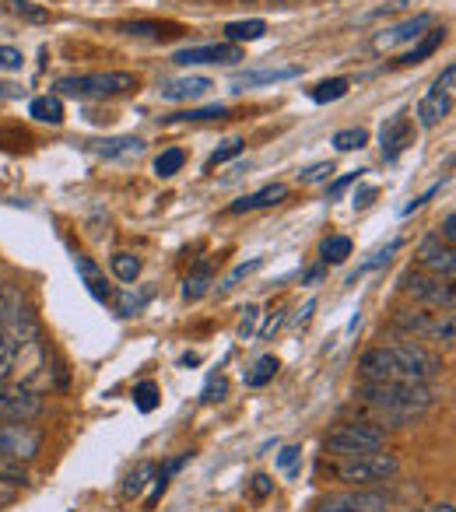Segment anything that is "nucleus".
<instances>
[{
  "instance_id": "obj_53",
  "label": "nucleus",
  "mask_w": 456,
  "mask_h": 512,
  "mask_svg": "<svg viewBox=\"0 0 456 512\" xmlns=\"http://www.w3.org/2000/svg\"><path fill=\"white\" fill-rule=\"evenodd\" d=\"M267 4H285V0H267Z\"/></svg>"
},
{
  "instance_id": "obj_25",
  "label": "nucleus",
  "mask_w": 456,
  "mask_h": 512,
  "mask_svg": "<svg viewBox=\"0 0 456 512\" xmlns=\"http://www.w3.org/2000/svg\"><path fill=\"white\" fill-rule=\"evenodd\" d=\"M4 8L15 18H22V22H32V25L50 22V11H46L43 4H36V0H4Z\"/></svg>"
},
{
  "instance_id": "obj_5",
  "label": "nucleus",
  "mask_w": 456,
  "mask_h": 512,
  "mask_svg": "<svg viewBox=\"0 0 456 512\" xmlns=\"http://www.w3.org/2000/svg\"><path fill=\"white\" fill-rule=\"evenodd\" d=\"M400 470L397 456L390 453H365V456H344L334 467V474L341 477L344 484H376V481H390Z\"/></svg>"
},
{
  "instance_id": "obj_42",
  "label": "nucleus",
  "mask_w": 456,
  "mask_h": 512,
  "mask_svg": "<svg viewBox=\"0 0 456 512\" xmlns=\"http://www.w3.org/2000/svg\"><path fill=\"white\" fill-rule=\"evenodd\" d=\"M18 498V481H11L8 474H0V509L11 505Z\"/></svg>"
},
{
  "instance_id": "obj_3",
  "label": "nucleus",
  "mask_w": 456,
  "mask_h": 512,
  "mask_svg": "<svg viewBox=\"0 0 456 512\" xmlns=\"http://www.w3.org/2000/svg\"><path fill=\"white\" fill-rule=\"evenodd\" d=\"M60 95L74 99H116V95L137 92V78L127 71H95V74H74V78L57 81Z\"/></svg>"
},
{
  "instance_id": "obj_8",
  "label": "nucleus",
  "mask_w": 456,
  "mask_h": 512,
  "mask_svg": "<svg viewBox=\"0 0 456 512\" xmlns=\"http://www.w3.org/2000/svg\"><path fill=\"white\" fill-rule=\"evenodd\" d=\"M453 81H456V67L449 64L439 78L432 81V88L425 92V99L418 102V123L421 127H439L442 120L453 109Z\"/></svg>"
},
{
  "instance_id": "obj_29",
  "label": "nucleus",
  "mask_w": 456,
  "mask_h": 512,
  "mask_svg": "<svg viewBox=\"0 0 456 512\" xmlns=\"http://www.w3.org/2000/svg\"><path fill=\"white\" fill-rule=\"evenodd\" d=\"M274 376H278V358H274V355H264V358H257V365H253L250 372H246V386L260 390V386H267Z\"/></svg>"
},
{
  "instance_id": "obj_48",
  "label": "nucleus",
  "mask_w": 456,
  "mask_h": 512,
  "mask_svg": "<svg viewBox=\"0 0 456 512\" xmlns=\"http://www.w3.org/2000/svg\"><path fill=\"white\" fill-rule=\"evenodd\" d=\"M372 197H376V186H365V190H358L355 193V211H358V207H369Z\"/></svg>"
},
{
  "instance_id": "obj_14",
  "label": "nucleus",
  "mask_w": 456,
  "mask_h": 512,
  "mask_svg": "<svg viewBox=\"0 0 456 512\" xmlns=\"http://www.w3.org/2000/svg\"><path fill=\"white\" fill-rule=\"evenodd\" d=\"M432 22H435L432 15H414V18H407V22L393 25V29L379 32V36L372 39V46H376V50H393V46L414 43V39H421L428 29H432Z\"/></svg>"
},
{
  "instance_id": "obj_40",
  "label": "nucleus",
  "mask_w": 456,
  "mask_h": 512,
  "mask_svg": "<svg viewBox=\"0 0 456 512\" xmlns=\"http://www.w3.org/2000/svg\"><path fill=\"white\" fill-rule=\"evenodd\" d=\"M330 176H334V165L330 162H320V165H313V169L299 172L302 183H323V179H330Z\"/></svg>"
},
{
  "instance_id": "obj_50",
  "label": "nucleus",
  "mask_w": 456,
  "mask_h": 512,
  "mask_svg": "<svg viewBox=\"0 0 456 512\" xmlns=\"http://www.w3.org/2000/svg\"><path fill=\"white\" fill-rule=\"evenodd\" d=\"M18 85H4V81H0V99H18Z\"/></svg>"
},
{
  "instance_id": "obj_2",
  "label": "nucleus",
  "mask_w": 456,
  "mask_h": 512,
  "mask_svg": "<svg viewBox=\"0 0 456 512\" xmlns=\"http://www.w3.org/2000/svg\"><path fill=\"white\" fill-rule=\"evenodd\" d=\"M358 397L376 407V411H383L386 418L407 421V418H414V414L428 411L439 393L428 383H362Z\"/></svg>"
},
{
  "instance_id": "obj_26",
  "label": "nucleus",
  "mask_w": 456,
  "mask_h": 512,
  "mask_svg": "<svg viewBox=\"0 0 456 512\" xmlns=\"http://www.w3.org/2000/svg\"><path fill=\"white\" fill-rule=\"evenodd\" d=\"M228 109L225 106H204V109H183V113L162 116L165 123H207V120H225Z\"/></svg>"
},
{
  "instance_id": "obj_47",
  "label": "nucleus",
  "mask_w": 456,
  "mask_h": 512,
  "mask_svg": "<svg viewBox=\"0 0 456 512\" xmlns=\"http://www.w3.org/2000/svg\"><path fill=\"white\" fill-rule=\"evenodd\" d=\"M257 316H260V313H257V309H253V306L246 309V320L239 323V334H243V337H250V334H253V323H257Z\"/></svg>"
},
{
  "instance_id": "obj_43",
  "label": "nucleus",
  "mask_w": 456,
  "mask_h": 512,
  "mask_svg": "<svg viewBox=\"0 0 456 512\" xmlns=\"http://www.w3.org/2000/svg\"><path fill=\"white\" fill-rule=\"evenodd\" d=\"M302 456V449L299 446H288V449H281V456H278V467L281 470H292L295 467V460Z\"/></svg>"
},
{
  "instance_id": "obj_19",
  "label": "nucleus",
  "mask_w": 456,
  "mask_h": 512,
  "mask_svg": "<svg viewBox=\"0 0 456 512\" xmlns=\"http://www.w3.org/2000/svg\"><path fill=\"white\" fill-rule=\"evenodd\" d=\"M207 88H211L207 78H176V81H169V85H162V99L193 102V99H200V95H207Z\"/></svg>"
},
{
  "instance_id": "obj_51",
  "label": "nucleus",
  "mask_w": 456,
  "mask_h": 512,
  "mask_svg": "<svg viewBox=\"0 0 456 512\" xmlns=\"http://www.w3.org/2000/svg\"><path fill=\"white\" fill-rule=\"evenodd\" d=\"M418 512H453V505H449V502H435V505H425V509H418Z\"/></svg>"
},
{
  "instance_id": "obj_35",
  "label": "nucleus",
  "mask_w": 456,
  "mask_h": 512,
  "mask_svg": "<svg viewBox=\"0 0 456 512\" xmlns=\"http://www.w3.org/2000/svg\"><path fill=\"white\" fill-rule=\"evenodd\" d=\"M365 141H369V134H365L362 127H351V130H341V134H334V148H337V151L365 148Z\"/></svg>"
},
{
  "instance_id": "obj_45",
  "label": "nucleus",
  "mask_w": 456,
  "mask_h": 512,
  "mask_svg": "<svg viewBox=\"0 0 456 512\" xmlns=\"http://www.w3.org/2000/svg\"><path fill=\"white\" fill-rule=\"evenodd\" d=\"M355 179H358V172H351V176H341V179H337V183L330 186V200H337V197H341V193L348 190V186L355 183Z\"/></svg>"
},
{
  "instance_id": "obj_9",
  "label": "nucleus",
  "mask_w": 456,
  "mask_h": 512,
  "mask_svg": "<svg viewBox=\"0 0 456 512\" xmlns=\"http://www.w3.org/2000/svg\"><path fill=\"white\" fill-rule=\"evenodd\" d=\"M400 288L411 295L414 302H425V306H439V309H453V281L435 278L428 271H407L400 278Z\"/></svg>"
},
{
  "instance_id": "obj_23",
  "label": "nucleus",
  "mask_w": 456,
  "mask_h": 512,
  "mask_svg": "<svg viewBox=\"0 0 456 512\" xmlns=\"http://www.w3.org/2000/svg\"><path fill=\"white\" fill-rule=\"evenodd\" d=\"M225 36L228 43H257V39L267 36V22H260V18H246V22H228L225 25Z\"/></svg>"
},
{
  "instance_id": "obj_11",
  "label": "nucleus",
  "mask_w": 456,
  "mask_h": 512,
  "mask_svg": "<svg viewBox=\"0 0 456 512\" xmlns=\"http://www.w3.org/2000/svg\"><path fill=\"white\" fill-rule=\"evenodd\" d=\"M316 512H390V498L376 491H344V495H327Z\"/></svg>"
},
{
  "instance_id": "obj_44",
  "label": "nucleus",
  "mask_w": 456,
  "mask_h": 512,
  "mask_svg": "<svg viewBox=\"0 0 456 512\" xmlns=\"http://www.w3.org/2000/svg\"><path fill=\"white\" fill-rule=\"evenodd\" d=\"M271 488H274V481H271L267 474H257V477H253V495H257V498L271 495Z\"/></svg>"
},
{
  "instance_id": "obj_33",
  "label": "nucleus",
  "mask_w": 456,
  "mask_h": 512,
  "mask_svg": "<svg viewBox=\"0 0 456 512\" xmlns=\"http://www.w3.org/2000/svg\"><path fill=\"white\" fill-rule=\"evenodd\" d=\"M22 292H15V288H0V330L8 327L11 320H15L18 313H22Z\"/></svg>"
},
{
  "instance_id": "obj_15",
  "label": "nucleus",
  "mask_w": 456,
  "mask_h": 512,
  "mask_svg": "<svg viewBox=\"0 0 456 512\" xmlns=\"http://www.w3.org/2000/svg\"><path fill=\"white\" fill-rule=\"evenodd\" d=\"M411 120H407V113H397L390 116V120L383 123V130H379V141H383V158L386 162H393V158L400 155V151L411 144Z\"/></svg>"
},
{
  "instance_id": "obj_12",
  "label": "nucleus",
  "mask_w": 456,
  "mask_h": 512,
  "mask_svg": "<svg viewBox=\"0 0 456 512\" xmlns=\"http://www.w3.org/2000/svg\"><path fill=\"white\" fill-rule=\"evenodd\" d=\"M176 64L183 67H193V64H239L243 60V46L236 43H204V46H186V50H179Z\"/></svg>"
},
{
  "instance_id": "obj_38",
  "label": "nucleus",
  "mask_w": 456,
  "mask_h": 512,
  "mask_svg": "<svg viewBox=\"0 0 456 512\" xmlns=\"http://www.w3.org/2000/svg\"><path fill=\"white\" fill-rule=\"evenodd\" d=\"M239 151H243V141H225V148H218L211 158H207V169H218V165H225L228 158H236Z\"/></svg>"
},
{
  "instance_id": "obj_31",
  "label": "nucleus",
  "mask_w": 456,
  "mask_h": 512,
  "mask_svg": "<svg viewBox=\"0 0 456 512\" xmlns=\"http://www.w3.org/2000/svg\"><path fill=\"white\" fill-rule=\"evenodd\" d=\"M393 327L404 330V334H414V337H428V334H432L435 323L428 320L425 313H397V320H393Z\"/></svg>"
},
{
  "instance_id": "obj_18",
  "label": "nucleus",
  "mask_w": 456,
  "mask_h": 512,
  "mask_svg": "<svg viewBox=\"0 0 456 512\" xmlns=\"http://www.w3.org/2000/svg\"><path fill=\"white\" fill-rule=\"evenodd\" d=\"M74 267H78L81 281H85L88 295H92L95 302H113V288L106 285V278H102V271L92 264V260H88V256H74Z\"/></svg>"
},
{
  "instance_id": "obj_30",
  "label": "nucleus",
  "mask_w": 456,
  "mask_h": 512,
  "mask_svg": "<svg viewBox=\"0 0 456 512\" xmlns=\"http://www.w3.org/2000/svg\"><path fill=\"white\" fill-rule=\"evenodd\" d=\"M109 267H113V274L123 281V285H134L137 274H141V260H137L134 253H113V260H109Z\"/></svg>"
},
{
  "instance_id": "obj_6",
  "label": "nucleus",
  "mask_w": 456,
  "mask_h": 512,
  "mask_svg": "<svg viewBox=\"0 0 456 512\" xmlns=\"http://www.w3.org/2000/svg\"><path fill=\"white\" fill-rule=\"evenodd\" d=\"M43 435L29 421H0V463H29L36 460Z\"/></svg>"
},
{
  "instance_id": "obj_39",
  "label": "nucleus",
  "mask_w": 456,
  "mask_h": 512,
  "mask_svg": "<svg viewBox=\"0 0 456 512\" xmlns=\"http://www.w3.org/2000/svg\"><path fill=\"white\" fill-rule=\"evenodd\" d=\"M22 67H25L22 50H15V46H0V71H22Z\"/></svg>"
},
{
  "instance_id": "obj_24",
  "label": "nucleus",
  "mask_w": 456,
  "mask_h": 512,
  "mask_svg": "<svg viewBox=\"0 0 456 512\" xmlns=\"http://www.w3.org/2000/svg\"><path fill=\"white\" fill-rule=\"evenodd\" d=\"M442 43H446V29H428L425 36H421V43L414 46L407 57H400V64H421V60L432 57V53L439 50Z\"/></svg>"
},
{
  "instance_id": "obj_10",
  "label": "nucleus",
  "mask_w": 456,
  "mask_h": 512,
  "mask_svg": "<svg viewBox=\"0 0 456 512\" xmlns=\"http://www.w3.org/2000/svg\"><path fill=\"white\" fill-rule=\"evenodd\" d=\"M43 414V397L22 383L0 379V421H36Z\"/></svg>"
},
{
  "instance_id": "obj_17",
  "label": "nucleus",
  "mask_w": 456,
  "mask_h": 512,
  "mask_svg": "<svg viewBox=\"0 0 456 512\" xmlns=\"http://www.w3.org/2000/svg\"><path fill=\"white\" fill-rule=\"evenodd\" d=\"M285 197H288V186L274 183V186H264V190L250 193V197L236 200V204L228 207V214H246V211H260V207H274V204H281Z\"/></svg>"
},
{
  "instance_id": "obj_28",
  "label": "nucleus",
  "mask_w": 456,
  "mask_h": 512,
  "mask_svg": "<svg viewBox=\"0 0 456 512\" xmlns=\"http://www.w3.org/2000/svg\"><path fill=\"white\" fill-rule=\"evenodd\" d=\"M348 92H351V81L348 78H330V81H323V85L313 88V102H316V106H327V102L344 99Z\"/></svg>"
},
{
  "instance_id": "obj_52",
  "label": "nucleus",
  "mask_w": 456,
  "mask_h": 512,
  "mask_svg": "<svg viewBox=\"0 0 456 512\" xmlns=\"http://www.w3.org/2000/svg\"><path fill=\"white\" fill-rule=\"evenodd\" d=\"M323 278V267H313V271L306 274V281H320Z\"/></svg>"
},
{
  "instance_id": "obj_32",
  "label": "nucleus",
  "mask_w": 456,
  "mask_h": 512,
  "mask_svg": "<svg viewBox=\"0 0 456 512\" xmlns=\"http://www.w3.org/2000/svg\"><path fill=\"white\" fill-rule=\"evenodd\" d=\"M320 253H323V264H344L351 256V239L348 235H334V239L323 242Z\"/></svg>"
},
{
  "instance_id": "obj_37",
  "label": "nucleus",
  "mask_w": 456,
  "mask_h": 512,
  "mask_svg": "<svg viewBox=\"0 0 456 512\" xmlns=\"http://www.w3.org/2000/svg\"><path fill=\"white\" fill-rule=\"evenodd\" d=\"M134 404H137V411H155L158 407V386L155 383H141V386H134Z\"/></svg>"
},
{
  "instance_id": "obj_4",
  "label": "nucleus",
  "mask_w": 456,
  "mask_h": 512,
  "mask_svg": "<svg viewBox=\"0 0 456 512\" xmlns=\"http://www.w3.org/2000/svg\"><path fill=\"white\" fill-rule=\"evenodd\" d=\"M386 442V435L379 432V428L372 425H337L334 432H327V439H323V449H327L330 456H337V460H344V456H365V453H379Z\"/></svg>"
},
{
  "instance_id": "obj_22",
  "label": "nucleus",
  "mask_w": 456,
  "mask_h": 512,
  "mask_svg": "<svg viewBox=\"0 0 456 512\" xmlns=\"http://www.w3.org/2000/svg\"><path fill=\"white\" fill-rule=\"evenodd\" d=\"M92 151H95V155H102V158H127V155H141L144 141H141V137H116V141H95Z\"/></svg>"
},
{
  "instance_id": "obj_27",
  "label": "nucleus",
  "mask_w": 456,
  "mask_h": 512,
  "mask_svg": "<svg viewBox=\"0 0 456 512\" xmlns=\"http://www.w3.org/2000/svg\"><path fill=\"white\" fill-rule=\"evenodd\" d=\"M120 32H127V36H148V39L179 36L176 25H162V22H130V25H120Z\"/></svg>"
},
{
  "instance_id": "obj_1",
  "label": "nucleus",
  "mask_w": 456,
  "mask_h": 512,
  "mask_svg": "<svg viewBox=\"0 0 456 512\" xmlns=\"http://www.w3.org/2000/svg\"><path fill=\"white\" fill-rule=\"evenodd\" d=\"M358 372L365 383H428L442 372V362L418 344H390L365 351Z\"/></svg>"
},
{
  "instance_id": "obj_21",
  "label": "nucleus",
  "mask_w": 456,
  "mask_h": 512,
  "mask_svg": "<svg viewBox=\"0 0 456 512\" xmlns=\"http://www.w3.org/2000/svg\"><path fill=\"white\" fill-rule=\"evenodd\" d=\"M29 116L39 123H50V127H60L64 123V102H60V95H39V99H32Z\"/></svg>"
},
{
  "instance_id": "obj_20",
  "label": "nucleus",
  "mask_w": 456,
  "mask_h": 512,
  "mask_svg": "<svg viewBox=\"0 0 456 512\" xmlns=\"http://www.w3.org/2000/svg\"><path fill=\"white\" fill-rule=\"evenodd\" d=\"M211 285H214V264H211V260H204V264H197L190 274H186V281H183V299L186 302L204 299L207 288H211Z\"/></svg>"
},
{
  "instance_id": "obj_7",
  "label": "nucleus",
  "mask_w": 456,
  "mask_h": 512,
  "mask_svg": "<svg viewBox=\"0 0 456 512\" xmlns=\"http://www.w3.org/2000/svg\"><path fill=\"white\" fill-rule=\"evenodd\" d=\"M36 337H39V323L29 309H22L8 327L0 330V379H8L11 372H15V362H18V355H22V348L29 341H36Z\"/></svg>"
},
{
  "instance_id": "obj_36",
  "label": "nucleus",
  "mask_w": 456,
  "mask_h": 512,
  "mask_svg": "<svg viewBox=\"0 0 456 512\" xmlns=\"http://www.w3.org/2000/svg\"><path fill=\"white\" fill-rule=\"evenodd\" d=\"M155 474V467H151V463H141V467L134 470V474L127 477V484H123V495L127 498H137L144 491V484H148V477Z\"/></svg>"
},
{
  "instance_id": "obj_13",
  "label": "nucleus",
  "mask_w": 456,
  "mask_h": 512,
  "mask_svg": "<svg viewBox=\"0 0 456 512\" xmlns=\"http://www.w3.org/2000/svg\"><path fill=\"white\" fill-rule=\"evenodd\" d=\"M418 264H421V271L435 274V278H446V281H453V271H456V256H453V246H446V242H442L439 235H432V239H425V242H421Z\"/></svg>"
},
{
  "instance_id": "obj_46",
  "label": "nucleus",
  "mask_w": 456,
  "mask_h": 512,
  "mask_svg": "<svg viewBox=\"0 0 456 512\" xmlns=\"http://www.w3.org/2000/svg\"><path fill=\"white\" fill-rule=\"evenodd\" d=\"M456 218H453V211H449L446 214V221H442V235H439V239H446V246H453V239H456Z\"/></svg>"
},
{
  "instance_id": "obj_49",
  "label": "nucleus",
  "mask_w": 456,
  "mask_h": 512,
  "mask_svg": "<svg viewBox=\"0 0 456 512\" xmlns=\"http://www.w3.org/2000/svg\"><path fill=\"white\" fill-rule=\"evenodd\" d=\"M221 397H225V379H218V383H211L204 390V400H221Z\"/></svg>"
},
{
  "instance_id": "obj_41",
  "label": "nucleus",
  "mask_w": 456,
  "mask_h": 512,
  "mask_svg": "<svg viewBox=\"0 0 456 512\" xmlns=\"http://www.w3.org/2000/svg\"><path fill=\"white\" fill-rule=\"evenodd\" d=\"M253 271H260V260H250V264H239L236 271L228 274L225 278V285H221V292H228V288H236V281H243L246 274H253Z\"/></svg>"
},
{
  "instance_id": "obj_16",
  "label": "nucleus",
  "mask_w": 456,
  "mask_h": 512,
  "mask_svg": "<svg viewBox=\"0 0 456 512\" xmlns=\"http://www.w3.org/2000/svg\"><path fill=\"white\" fill-rule=\"evenodd\" d=\"M299 67H260V71H246L236 78V92H246V88H260V85H278V81H292L299 78Z\"/></svg>"
},
{
  "instance_id": "obj_34",
  "label": "nucleus",
  "mask_w": 456,
  "mask_h": 512,
  "mask_svg": "<svg viewBox=\"0 0 456 512\" xmlns=\"http://www.w3.org/2000/svg\"><path fill=\"white\" fill-rule=\"evenodd\" d=\"M183 162H186V155L179 148H169V151H162V155L155 158V172L162 179H169V176H176L179 169H183Z\"/></svg>"
}]
</instances>
